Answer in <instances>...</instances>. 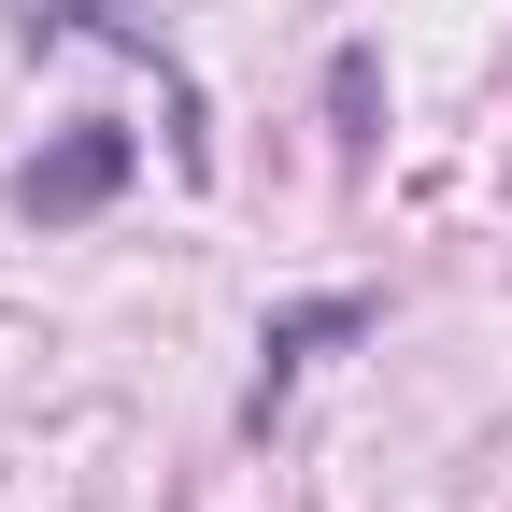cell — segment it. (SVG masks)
Returning a JSON list of instances; mask_svg holds the SVG:
<instances>
[{
    "instance_id": "1",
    "label": "cell",
    "mask_w": 512,
    "mask_h": 512,
    "mask_svg": "<svg viewBox=\"0 0 512 512\" xmlns=\"http://www.w3.org/2000/svg\"><path fill=\"white\" fill-rule=\"evenodd\" d=\"M114 171H128V143H114V128H86V143H72V157H43V171L15 185V200H29V214H86Z\"/></svg>"
}]
</instances>
